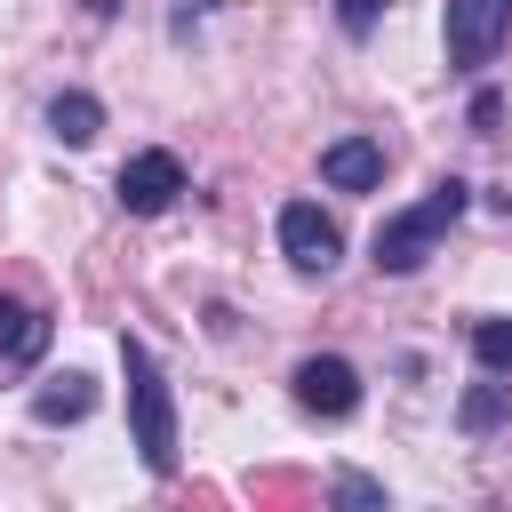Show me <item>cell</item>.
<instances>
[{
	"instance_id": "6da1fadb",
	"label": "cell",
	"mask_w": 512,
	"mask_h": 512,
	"mask_svg": "<svg viewBox=\"0 0 512 512\" xmlns=\"http://www.w3.org/2000/svg\"><path fill=\"white\" fill-rule=\"evenodd\" d=\"M464 200H472V192H464L456 176H440V184H432L416 208L384 216V224H376V272H416V264L440 248V232L464 216Z\"/></svg>"
},
{
	"instance_id": "7a4b0ae2",
	"label": "cell",
	"mask_w": 512,
	"mask_h": 512,
	"mask_svg": "<svg viewBox=\"0 0 512 512\" xmlns=\"http://www.w3.org/2000/svg\"><path fill=\"white\" fill-rule=\"evenodd\" d=\"M120 368H128V424H136V448H144V464L168 480V472H176V400H168V384H160V360H152L136 336H120Z\"/></svg>"
},
{
	"instance_id": "3957f363",
	"label": "cell",
	"mask_w": 512,
	"mask_h": 512,
	"mask_svg": "<svg viewBox=\"0 0 512 512\" xmlns=\"http://www.w3.org/2000/svg\"><path fill=\"white\" fill-rule=\"evenodd\" d=\"M504 32H512V0H448V64L456 72L496 64Z\"/></svg>"
},
{
	"instance_id": "277c9868",
	"label": "cell",
	"mask_w": 512,
	"mask_h": 512,
	"mask_svg": "<svg viewBox=\"0 0 512 512\" xmlns=\"http://www.w3.org/2000/svg\"><path fill=\"white\" fill-rule=\"evenodd\" d=\"M280 248H288L296 272H328V264L344 256V232H336V216H320L312 200H288V208H280Z\"/></svg>"
},
{
	"instance_id": "5b68a950",
	"label": "cell",
	"mask_w": 512,
	"mask_h": 512,
	"mask_svg": "<svg viewBox=\"0 0 512 512\" xmlns=\"http://www.w3.org/2000/svg\"><path fill=\"white\" fill-rule=\"evenodd\" d=\"M176 192H184V160H176V152H136V160L120 168V208H128V216H160Z\"/></svg>"
},
{
	"instance_id": "8992f818",
	"label": "cell",
	"mask_w": 512,
	"mask_h": 512,
	"mask_svg": "<svg viewBox=\"0 0 512 512\" xmlns=\"http://www.w3.org/2000/svg\"><path fill=\"white\" fill-rule=\"evenodd\" d=\"M296 400H304L312 416H352V408H360V368L336 360V352H320V360L296 368Z\"/></svg>"
},
{
	"instance_id": "52a82bcc",
	"label": "cell",
	"mask_w": 512,
	"mask_h": 512,
	"mask_svg": "<svg viewBox=\"0 0 512 512\" xmlns=\"http://www.w3.org/2000/svg\"><path fill=\"white\" fill-rule=\"evenodd\" d=\"M48 336H56V320H48L40 304L0 296V368H32V360L48 352Z\"/></svg>"
},
{
	"instance_id": "ba28073f",
	"label": "cell",
	"mask_w": 512,
	"mask_h": 512,
	"mask_svg": "<svg viewBox=\"0 0 512 512\" xmlns=\"http://www.w3.org/2000/svg\"><path fill=\"white\" fill-rule=\"evenodd\" d=\"M320 176H328L336 192H376V184H384V144H368V136H336V144L320 152Z\"/></svg>"
},
{
	"instance_id": "9c48e42d",
	"label": "cell",
	"mask_w": 512,
	"mask_h": 512,
	"mask_svg": "<svg viewBox=\"0 0 512 512\" xmlns=\"http://www.w3.org/2000/svg\"><path fill=\"white\" fill-rule=\"evenodd\" d=\"M48 128H56V144H88V136L104 128V104H96L88 88H64V96L48 104Z\"/></svg>"
},
{
	"instance_id": "30bf717a",
	"label": "cell",
	"mask_w": 512,
	"mask_h": 512,
	"mask_svg": "<svg viewBox=\"0 0 512 512\" xmlns=\"http://www.w3.org/2000/svg\"><path fill=\"white\" fill-rule=\"evenodd\" d=\"M88 400H96L88 376H56V384L32 392V416H40V424H64V416H88Z\"/></svg>"
},
{
	"instance_id": "8fae6325",
	"label": "cell",
	"mask_w": 512,
	"mask_h": 512,
	"mask_svg": "<svg viewBox=\"0 0 512 512\" xmlns=\"http://www.w3.org/2000/svg\"><path fill=\"white\" fill-rule=\"evenodd\" d=\"M472 360H480L488 376H504V368H512V320H480V328H472Z\"/></svg>"
},
{
	"instance_id": "7c38bea8",
	"label": "cell",
	"mask_w": 512,
	"mask_h": 512,
	"mask_svg": "<svg viewBox=\"0 0 512 512\" xmlns=\"http://www.w3.org/2000/svg\"><path fill=\"white\" fill-rule=\"evenodd\" d=\"M504 408H512V384H480V392L464 400V432H488Z\"/></svg>"
},
{
	"instance_id": "4fadbf2b",
	"label": "cell",
	"mask_w": 512,
	"mask_h": 512,
	"mask_svg": "<svg viewBox=\"0 0 512 512\" xmlns=\"http://www.w3.org/2000/svg\"><path fill=\"white\" fill-rule=\"evenodd\" d=\"M328 496H336V504H384V488H376V480H360V472H344Z\"/></svg>"
},
{
	"instance_id": "5bb4252c",
	"label": "cell",
	"mask_w": 512,
	"mask_h": 512,
	"mask_svg": "<svg viewBox=\"0 0 512 512\" xmlns=\"http://www.w3.org/2000/svg\"><path fill=\"white\" fill-rule=\"evenodd\" d=\"M336 16H344V32H368L384 16V0H336Z\"/></svg>"
}]
</instances>
